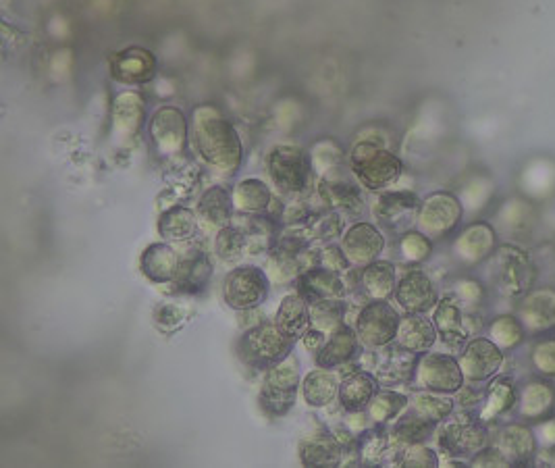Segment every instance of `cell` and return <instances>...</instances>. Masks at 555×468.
Here are the masks:
<instances>
[{
    "label": "cell",
    "instance_id": "6da1fadb",
    "mask_svg": "<svg viewBox=\"0 0 555 468\" xmlns=\"http://www.w3.org/2000/svg\"><path fill=\"white\" fill-rule=\"evenodd\" d=\"M190 146L198 161L221 177H231L244 163V144L233 121L213 102L198 104L190 115Z\"/></svg>",
    "mask_w": 555,
    "mask_h": 468
},
{
    "label": "cell",
    "instance_id": "7a4b0ae2",
    "mask_svg": "<svg viewBox=\"0 0 555 468\" xmlns=\"http://www.w3.org/2000/svg\"><path fill=\"white\" fill-rule=\"evenodd\" d=\"M485 283L491 292L508 302H518L535 290L539 271L531 254L516 244L499 246L485 260Z\"/></svg>",
    "mask_w": 555,
    "mask_h": 468
},
{
    "label": "cell",
    "instance_id": "3957f363",
    "mask_svg": "<svg viewBox=\"0 0 555 468\" xmlns=\"http://www.w3.org/2000/svg\"><path fill=\"white\" fill-rule=\"evenodd\" d=\"M350 169L358 184L368 192H383L402 177L404 163L381 138H358L350 152Z\"/></svg>",
    "mask_w": 555,
    "mask_h": 468
},
{
    "label": "cell",
    "instance_id": "277c9868",
    "mask_svg": "<svg viewBox=\"0 0 555 468\" xmlns=\"http://www.w3.org/2000/svg\"><path fill=\"white\" fill-rule=\"evenodd\" d=\"M435 437L439 450L452 460H470L489 444L487 423H483L479 416H472L468 410L447 416Z\"/></svg>",
    "mask_w": 555,
    "mask_h": 468
},
{
    "label": "cell",
    "instance_id": "5b68a950",
    "mask_svg": "<svg viewBox=\"0 0 555 468\" xmlns=\"http://www.w3.org/2000/svg\"><path fill=\"white\" fill-rule=\"evenodd\" d=\"M300 362L294 354H289L285 360L277 362L275 367L264 371L262 387H260V404L262 410L273 419L285 416L298 400L300 392Z\"/></svg>",
    "mask_w": 555,
    "mask_h": 468
},
{
    "label": "cell",
    "instance_id": "8992f818",
    "mask_svg": "<svg viewBox=\"0 0 555 468\" xmlns=\"http://www.w3.org/2000/svg\"><path fill=\"white\" fill-rule=\"evenodd\" d=\"M294 346L296 342L285 337L275 323H260L240 337L237 354L248 367L267 371L292 354Z\"/></svg>",
    "mask_w": 555,
    "mask_h": 468
},
{
    "label": "cell",
    "instance_id": "52a82bcc",
    "mask_svg": "<svg viewBox=\"0 0 555 468\" xmlns=\"http://www.w3.org/2000/svg\"><path fill=\"white\" fill-rule=\"evenodd\" d=\"M412 383L418 389H425V392L456 396L466 379L458 356L445 352H425L418 356Z\"/></svg>",
    "mask_w": 555,
    "mask_h": 468
},
{
    "label": "cell",
    "instance_id": "ba28073f",
    "mask_svg": "<svg viewBox=\"0 0 555 468\" xmlns=\"http://www.w3.org/2000/svg\"><path fill=\"white\" fill-rule=\"evenodd\" d=\"M267 173L271 184L285 194H302L312 175L310 154L298 146L281 144L275 146L267 156Z\"/></svg>",
    "mask_w": 555,
    "mask_h": 468
},
{
    "label": "cell",
    "instance_id": "9c48e42d",
    "mask_svg": "<svg viewBox=\"0 0 555 468\" xmlns=\"http://www.w3.org/2000/svg\"><path fill=\"white\" fill-rule=\"evenodd\" d=\"M400 312L387 300L366 302L356 319V333L364 350H381L395 342L400 327Z\"/></svg>",
    "mask_w": 555,
    "mask_h": 468
},
{
    "label": "cell",
    "instance_id": "30bf717a",
    "mask_svg": "<svg viewBox=\"0 0 555 468\" xmlns=\"http://www.w3.org/2000/svg\"><path fill=\"white\" fill-rule=\"evenodd\" d=\"M420 211V200L410 190H383L370 204V215L375 217V225L381 231L402 233L410 231L416 225V217Z\"/></svg>",
    "mask_w": 555,
    "mask_h": 468
},
{
    "label": "cell",
    "instance_id": "8fae6325",
    "mask_svg": "<svg viewBox=\"0 0 555 468\" xmlns=\"http://www.w3.org/2000/svg\"><path fill=\"white\" fill-rule=\"evenodd\" d=\"M148 134L154 152L163 156V159H173V156H179L185 150V144L190 142V121L179 107L165 104V107L152 113Z\"/></svg>",
    "mask_w": 555,
    "mask_h": 468
},
{
    "label": "cell",
    "instance_id": "7c38bea8",
    "mask_svg": "<svg viewBox=\"0 0 555 468\" xmlns=\"http://www.w3.org/2000/svg\"><path fill=\"white\" fill-rule=\"evenodd\" d=\"M271 277L260 267H235L223 281V300L233 310H254L269 298Z\"/></svg>",
    "mask_w": 555,
    "mask_h": 468
},
{
    "label": "cell",
    "instance_id": "4fadbf2b",
    "mask_svg": "<svg viewBox=\"0 0 555 468\" xmlns=\"http://www.w3.org/2000/svg\"><path fill=\"white\" fill-rule=\"evenodd\" d=\"M462 215L464 204L460 198L449 192H435L420 202L416 229L429 236L433 242L443 240L460 225Z\"/></svg>",
    "mask_w": 555,
    "mask_h": 468
},
{
    "label": "cell",
    "instance_id": "5bb4252c",
    "mask_svg": "<svg viewBox=\"0 0 555 468\" xmlns=\"http://www.w3.org/2000/svg\"><path fill=\"white\" fill-rule=\"evenodd\" d=\"M504 354L506 352L497 348L489 337H472L458 356L464 379L468 383L491 381L504 367Z\"/></svg>",
    "mask_w": 555,
    "mask_h": 468
},
{
    "label": "cell",
    "instance_id": "9a60e30c",
    "mask_svg": "<svg viewBox=\"0 0 555 468\" xmlns=\"http://www.w3.org/2000/svg\"><path fill=\"white\" fill-rule=\"evenodd\" d=\"M497 250V231L489 223H470L452 244V258L464 269L483 265Z\"/></svg>",
    "mask_w": 555,
    "mask_h": 468
},
{
    "label": "cell",
    "instance_id": "2e32d148",
    "mask_svg": "<svg viewBox=\"0 0 555 468\" xmlns=\"http://www.w3.org/2000/svg\"><path fill=\"white\" fill-rule=\"evenodd\" d=\"M393 298L404 315H427L437 306L439 292L435 281L425 271L410 269L398 281Z\"/></svg>",
    "mask_w": 555,
    "mask_h": 468
},
{
    "label": "cell",
    "instance_id": "e0dca14e",
    "mask_svg": "<svg viewBox=\"0 0 555 468\" xmlns=\"http://www.w3.org/2000/svg\"><path fill=\"white\" fill-rule=\"evenodd\" d=\"M339 244L341 250L346 252L352 269H362L379 260L385 250V236L375 223L358 221L350 229H346Z\"/></svg>",
    "mask_w": 555,
    "mask_h": 468
},
{
    "label": "cell",
    "instance_id": "ac0fdd59",
    "mask_svg": "<svg viewBox=\"0 0 555 468\" xmlns=\"http://www.w3.org/2000/svg\"><path fill=\"white\" fill-rule=\"evenodd\" d=\"M516 317L520 319L526 335H543L555 329V288L543 285L528 292L516 304Z\"/></svg>",
    "mask_w": 555,
    "mask_h": 468
},
{
    "label": "cell",
    "instance_id": "d6986e66",
    "mask_svg": "<svg viewBox=\"0 0 555 468\" xmlns=\"http://www.w3.org/2000/svg\"><path fill=\"white\" fill-rule=\"evenodd\" d=\"M431 312L437 335L445 348L462 350L472 340L470 331L466 329V310L452 294L439 298L437 306Z\"/></svg>",
    "mask_w": 555,
    "mask_h": 468
},
{
    "label": "cell",
    "instance_id": "ffe728a7",
    "mask_svg": "<svg viewBox=\"0 0 555 468\" xmlns=\"http://www.w3.org/2000/svg\"><path fill=\"white\" fill-rule=\"evenodd\" d=\"M111 77L123 86H144L154 80L156 59L150 50L129 46L111 57Z\"/></svg>",
    "mask_w": 555,
    "mask_h": 468
},
{
    "label": "cell",
    "instance_id": "44dd1931",
    "mask_svg": "<svg viewBox=\"0 0 555 468\" xmlns=\"http://www.w3.org/2000/svg\"><path fill=\"white\" fill-rule=\"evenodd\" d=\"M146 121V100L136 90H125L113 102V140L119 146L134 140Z\"/></svg>",
    "mask_w": 555,
    "mask_h": 468
},
{
    "label": "cell",
    "instance_id": "7402d4cb",
    "mask_svg": "<svg viewBox=\"0 0 555 468\" xmlns=\"http://www.w3.org/2000/svg\"><path fill=\"white\" fill-rule=\"evenodd\" d=\"M358 275L350 290L358 292V296L366 302L389 300L398 288V271L389 260H375L362 269H356Z\"/></svg>",
    "mask_w": 555,
    "mask_h": 468
},
{
    "label": "cell",
    "instance_id": "603a6c76",
    "mask_svg": "<svg viewBox=\"0 0 555 468\" xmlns=\"http://www.w3.org/2000/svg\"><path fill=\"white\" fill-rule=\"evenodd\" d=\"M418 354L408 352L400 348L398 344H389L383 348L381 354H377L375 360V377L381 383V387H395L412 383L414 371H416Z\"/></svg>",
    "mask_w": 555,
    "mask_h": 468
},
{
    "label": "cell",
    "instance_id": "cb8c5ba5",
    "mask_svg": "<svg viewBox=\"0 0 555 468\" xmlns=\"http://www.w3.org/2000/svg\"><path fill=\"white\" fill-rule=\"evenodd\" d=\"M518 412L526 421H541L555 408V385L547 377H533L518 389Z\"/></svg>",
    "mask_w": 555,
    "mask_h": 468
},
{
    "label": "cell",
    "instance_id": "d4e9b609",
    "mask_svg": "<svg viewBox=\"0 0 555 468\" xmlns=\"http://www.w3.org/2000/svg\"><path fill=\"white\" fill-rule=\"evenodd\" d=\"M354 175H343L333 179H319L316 194L325 202L329 211L337 213H358L362 208V192Z\"/></svg>",
    "mask_w": 555,
    "mask_h": 468
},
{
    "label": "cell",
    "instance_id": "484cf974",
    "mask_svg": "<svg viewBox=\"0 0 555 468\" xmlns=\"http://www.w3.org/2000/svg\"><path fill=\"white\" fill-rule=\"evenodd\" d=\"M495 446L512 462V466L528 464L531 460H535L539 452L533 427H528L524 423H510L506 427H501L495 437Z\"/></svg>",
    "mask_w": 555,
    "mask_h": 468
},
{
    "label": "cell",
    "instance_id": "4316f807",
    "mask_svg": "<svg viewBox=\"0 0 555 468\" xmlns=\"http://www.w3.org/2000/svg\"><path fill=\"white\" fill-rule=\"evenodd\" d=\"M360 346L362 344L358 340L356 327L343 323L331 333L323 350L316 354V367H325L333 371L339 367H346V364H350L358 356Z\"/></svg>",
    "mask_w": 555,
    "mask_h": 468
},
{
    "label": "cell",
    "instance_id": "83f0119b",
    "mask_svg": "<svg viewBox=\"0 0 555 468\" xmlns=\"http://www.w3.org/2000/svg\"><path fill=\"white\" fill-rule=\"evenodd\" d=\"M379 389L381 383L377 381L375 373L356 367L348 377L341 379L337 400L346 412H360L366 410V406L377 396Z\"/></svg>",
    "mask_w": 555,
    "mask_h": 468
},
{
    "label": "cell",
    "instance_id": "f1b7e54d",
    "mask_svg": "<svg viewBox=\"0 0 555 468\" xmlns=\"http://www.w3.org/2000/svg\"><path fill=\"white\" fill-rule=\"evenodd\" d=\"M181 267V256L169 242L150 244L140 256V269L154 283H175Z\"/></svg>",
    "mask_w": 555,
    "mask_h": 468
},
{
    "label": "cell",
    "instance_id": "f546056e",
    "mask_svg": "<svg viewBox=\"0 0 555 468\" xmlns=\"http://www.w3.org/2000/svg\"><path fill=\"white\" fill-rule=\"evenodd\" d=\"M308 154H310L312 173L319 179H333V177L352 175L350 156H348L346 150L339 146L337 140L323 138L319 142H314Z\"/></svg>",
    "mask_w": 555,
    "mask_h": 468
},
{
    "label": "cell",
    "instance_id": "4dcf8cb0",
    "mask_svg": "<svg viewBox=\"0 0 555 468\" xmlns=\"http://www.w3.org/2000/svg\"><path fill=\"white\" fill-rule=\"evenodd\" d=\"M298 292L310 304V302L327 300V298H346L350 290L339 273H333L323 267H312L300 275Z\"/></svg>",
    "mask_w": 555,
    "mask_h": 468
},
{
    "label": "cell",
    "instance_id": "1f68e13d",
    "mask_svg": "<svg viewBox=\"0 0 555 468\" xmlns=\"http://www.w3.org/2000/svg\"><path fill=\"white\" fill-rule=\"evenodd\" d=\"M437 340L439 335L433 319L425 315H404L393 344H398L400 348L420 356L425 352H431Z\"/></svg>",
    "mask_w": 555,
    "mask_h": 468
},
{
    "label": "cell",
    "instance_id": "d6a6232c",
    "mask_svg": "<svg viewBox=\"0 0 555 468\" xmlns=\"http://www.w3.org/2000/svg\"><path fill=\"white\" fill-rule=\"evenodd\" d=\"M196 215L200 219V225L210 229H223L233 223L235 206L231 192L223 186H210L202 192L198 204H196Z\"/></svg>",
    "mask_w": 555,
    "mask_h": 468
},
{
    "label": "cell",
    "instance_id": "836d02e7",
    "mask_svg": "<svg viewBox=\"0 0 555 468\" xmlns=\"http://www.w3.org/2000/svg\"><path fill=\"white\" fill-rule=\"evenodd\" d=\"M518 404V385L512 377H493L485 389V398L477 416L483 423H495L499 416L508 414Z\"/></svg>",
    "mask_w": 555,
    "mask_h": 468
},
{
    "label": "cell",
    "instance_id": "e575fe53",
    "mask_svg": "<svg viewBox=\"0 0 555 468\" xmlns=\"http://www.w3.org/2000/svg\"><path fill=\"white\" fill-rule=\"evenodd\" d=\"M275 325L292 342L302 340V335L310 329V308H308L306 298L300 292L287 294L281 300V304L277 308Z\"/></svg>",
    "mask_w": 555,
    "mask_h": 468
},
{
    "label": "cell",
    "instance_id": "d590c367",
    "mask_svg": "<svg viewBox=\"0 0 555 468\" xmlns=\"http://www.w3.org/2000/svg\"><path fill=\"white\" fill-rule=\"evenodd\" d=\"M231 198L237 215H264L273 204L271 188L258 177H246L237 181Z\"/></svg>",
    "mask_w": 555,
    "mask_h": 468
},
{
    "label": "cell",
    "instance_id": "8d00e7d4",
    "mask_svg": "<svg viewBox=\"0 0 555 468\" xmlns=\"http://www.w3.org/2000/svg\"><path fill=\"white\" fill-rule=\"evenodd\" d=\"M242 219L233 225L240 227L246 236L248 254H262L271 252L279 240V225L273 217L267 215H240Z\"/></svg>",
    "mask_w": 555,
    "mask_h": 468
},
{
    "label": "cell",
    "instance_id": "74e56055",
    "mask_svg": "<svg viewBox=\"0 0 555 468\" xmlns=\"http://www.w3.org/2000/svg\"><path fill=\"white\" fill-rule=\"evenodd\" d=\"M341 377L333 369L319 367L302 379V400L312 408H325L339 398Z\"/></svg>",
    "mask_w": 555,
    "mask_h": 468
},
{
    "label": "cell",
    "instance_id": "f35d334b",
    "mask_svg": "<svg viewBox=\"0 0 555 468\" xmlns=\"http://www.w3.org/2000/svg\"><path fill=\"white\" fill-rule=\"evenodd\" d=\"M389 433L393 446L406 448L412 444H425V441H429L437 433V425L427 421L425 416H420L408 406V410L393 421Z\"/></svg>",
    "mask_w": 555,
    "mask_h": 468
},
{
    "label": "cell",
    "instance_id": "ab89813d",
    "mask_svg": "<svg viewBox=\"0 0 555 468\" xmlns=\"http://www.w3.org/2000/svg\"><path fill=\"white\" fill-rule=\"evenodd\" d=\"M213 273H215V267L208 260V256L202 252H196L181 258V267H179L175 285L181 294L198 296L208 288L210 279H213Z\"/></svg>",
    "mask_w": 555,
    "mask_h": 468
},
{
    "label": "cell",
    "instance_id": "60d3db41",
    "mask_svg": "<svg viewBox=\"0 0 555 468\" xmlns=\"http://www.w3.org/2000/svg\"><path fill=\"white\" fill-rule=\"evenodd\" d=\"M200 219L188 206H171L158 219V233L163 242H188L196 238Z\"/></svg>",
    "mask_w": 555,
    "mask_h": 468
},
{
    "label": "cell",
    "instance_id": "b9f144b4",
    "mask_svg": "<svg viewBox=\"0 0 555 468\" xmlns=\"http://www.w3.org/2000/svg\"><path fill=\"white\" fill-rule=\"evenodd\" d=\"M343 448L333 433H316L300 444V460L304 466H339L343 464Z\"/></svg>",
    "mask_w": 555,
    "mask_h": 468
},
{
    "label": "cell",
    "instance_id": "7bdbcfd3",
    "mask_svg": "<svg viewBox=\"0 0 555 468\" xmlns=\"http://www.w3.org/2000/svg\"><path fill=\"white\" fill-rule=\"evenodd\" d=\"M410 406V398L400 394V392H393L391 387H383L377 392V396L370 400V404L366 406V412L370 416V423L375 425H389L402 412H406Z\"/></svg>",
    "mask_w": 555,
    "mask_h": 468
},
{
    "label": "cell",
    "instance_id": "ee69618b",
    "mask_svg": "<svg viewBox=\"0 0 555 468\" xmlns=\"http://www.w3.org/2000/svg\"><path fill=\"white\" fill-rule=\"evenodd\" d=\"M487 337L497 348H501L504 352H512L524 342L526 331H524L520 319L516 317V312L514 315L504 312V315H497L489 321Z\"/></svg>",
    "mask_w": 555,
    "mask_h": 468
},
{
    "label": "cell",
    "instance_id": "f6af8a7d",
    "mask_svg": "<svg viewBox=\"0 0 555 468\" xmlns=\"http://www.w3.org/2000/svg\"><path fill=\"white\" fill-rule=\"evenodd\" d=\"M535 223V211L522 200H510L499 213V229L510 238L528 236Z\"/></svg>",
    "mask_w": 555,
    "mask_h": 468
},
{
    "label": "cell",
    "instance_id": "bcb514c9",
    "mask_svg": "<svg viewBox=\"0 0 555 468\" xmlns=\"http://www.w3.org/2000/svg\"><path fill=\"white\" fill-rule=\"evenodd\" d=\"M410 408L418 412L420 416H425L427 421L441 425L447 416H452L456 410V400L452 396L445 394H435V392H425L420 389L410 398Z\"/></svg>",
    "mask_w": 555,
    "mask_h": 468
},
{
    "label": "cell",
    "instance_id": "7dc6e473",
    "mask_svg": "<svg viewBox=\"0 0 555 468\" xmlns=\"http://www.w3.org/2000/svg\"><path fill=\"white\" fill-rule=\"evenodd\" d=\"M310 308V327L321 329L325 333H333L337 327L343 325V317H346V298H327V300H316L308 304Z\"/></svg>",
    "mask_w": 555,
    "mask_h": 468
},
{
    "label": "cell",
    "instance_id": "c3c4849f",
    "mask_svg": "<svg viewBox=\"0 0 555 468\" xmlns=\"http://www.w3.org/2000/svg\"><path fill=\"white\" fill-rule=\"evenodd\" d=\"M393 448L391 444V433H387L385 425H373L368 427L358 437V456L364 464H381L387 452Z\"/></svg>",
    "mask_w": 555,
    "mask_h": 468
},
{
    "label": "cell",
    "instance_id": "681fc988",
    "mask_svg": "<svg viewBox=\"0 0 555 468\" xmlns=\"http://www.w3.org/2000/svg\"><path fill=\"white\" fill-rule=\"evenodd\" d=\"M433 254V240L418 229H410L398 238V258L402 265L416 267L429 260Z\"/></svg>",
    "mask_w": 555,
    "mask_h": 468
},
{
    "label": "cell",
    "instance_id": "f907efd6",
    "mask_svg": "<svg viewBox=\"0 0 555 468\" xmlns=\"http://www.w3.org/2000/svg\"><path fill=\"white\" fill-rule=\"evenodd\" d=\"M215 254L227 265H237L248 254L246 236L237 225H227L217 231L215 238Z\"/></svg>",
    "mask_w": 555,
    "mask_h": 468
},
{
    "label": "cell",
    "instance_id": "816d5d0a",
    "mask_svg": "<svg viewBox=\"0 0 555 468\" xmlns=\"http://www.w3.org/2000/svg\"><path fill=\"white\" fill-rule=\"evenodd\" d=\"M447 294H452L466 312H481V308L487 302L489 288L485 281L477 277H460L454 281L452 290Z\"/></svg>",
    "mask_w": 555,
    "mask_h": 468
},
{
    "label": "cell",
    "instance_id": "f5cc1de1",
    "mask_svg": "<svg viewBox=\"0 0 555 468\" xmlns=\"http://www.w3.org/2000/svg\"><path fill=\"white\" fill-rule=\"evenodd\" d=\"M312 240L314 242H323V244H331L337 242L339 236L346 233V225H343V217L337 211H329L327 215L316 217L312 221Z\"/></svg>",
    "mask_w": 555,
    "mask_h": 468
},
{
    "label": "cell",
    "instance_id": "db71d44e",
    "mask_svg": "<svg viewBox=\"0 0 555 468\" xmlns=\"http://www.w3.org/2000/svg\"><path fill=\"white\" fill-rule=\"evenodd\" d=\"M398 464L404 468H435L439 466V454L425 444H412L402 448V452L398 454Z\"/></svg>",
    "mask_w": 555,
    "mask_h": 468
},
{
    "label": "cell",
    "instance_id": "11a10c76",
    "mask_svg": "<svg viewBox=\"0 0 555 468\" xmlns=\"http://www.w3.org/2000/svg\"><path fill=\"white\" fill-rule=\"evenodd\" d=\"M531 364L537 375L555 379V337H543L533 346Z\"/></svg>",
    "mask_w": 555,
    "mask_h": 468
},
{
    "label": "cell",
    "instance_id": "9f6ffc18",
    "mask_svg": "<svg viewBox=\"0 0 555 468\" xmlns=\"http://www.w3.org/2000/svg\"><path fill=\"white\" fill-rule=\"evenodd\" d=\"M154 325L165 331V333H173L179 327H183L185 323V312L181 306L173 304V302H163L154 308Z\"/></svg>",
    "mask_w": 555,
    "mask_h": 468
},
{
    "label": "cell",
    "instance_id": "6f0895ef",
    "mask_svg": "<svg viewBox=\"0 0 555 468\" xmlns=\"http://www.w3.org/2000/svg\"><path fill=\"white\" fill-rule=\"evenodd\" d=\"M319 267L329 269V271L339 273V275H343V273L352 269L346 252L341 250V244H337V242H331V244L323 246V250L319 252Z\"/></svg>",
    "mask_w": 555,
    "mask_h": 468
},
{
    "label": "cell",
    "instance_id": "680465c9",
    "mask_svg": "<svg viewBox=\"0 0 555 468\" xmlns=\"http://www.w3.org/2000/svg\"><path fill=\"white\" fill-rule=\"evenodd\" d=\"M470 466H489V468H508L512 466V462L501 454V450L497 446H485L481 452L474 454L470 460H468Z\"/></svg>",
    "mask_w": 555,
    "mask_h": 468
},
{
    "label": "cell",
    "instance_id": "91938a15",
    "mask_svg": "<svg viewBox=\"0 0 555 468\" xmlns=\"http://www.w3.org/2000/svg\"><path fill=\"white\" fill-rule=\"evenodd\" d=\"M483 398H485V392L483 389L477 387V383H464L458 392H456V404L462 408V410H479L481 404H483Z\"/></svg>",
    "mask_w": 555,
    "mask_h": 468
},
{
    "label": "cell",
    "instance_id": "94428289",
    "mask_svg": "<svg viewBox=\"0 0 555 468\" xmlns=\"http://www.w3.org/2000/svg\"><path fill=\"white\" fill-rule=\"evenodd\" d=\"M533 431L537 437L539 450H547V452L555 450V414L553 416L549 414V416H545V419L537 421Z\"/></svg>",
    "mask_w": 555,
    "mask_h": 468
},
{
    "label": "cell",
    "instance_id": "6125c7cd",
    "mask_svg": "<svg viewBox=\"0 0 555 468\" xmlns=\"http://www.w3.org/2000/svg\"><path fill=\"white\" fill-rule=\"evenodd\" d=\"M302 346H304V350H308V352H312V354H319L321 350H323V346L327 344V333L325 331H321V329H314V327H310L304 335H302Z\"/></svg>",
    "mask_w": 555,
    "mask_h": 468
}]
</instances>
